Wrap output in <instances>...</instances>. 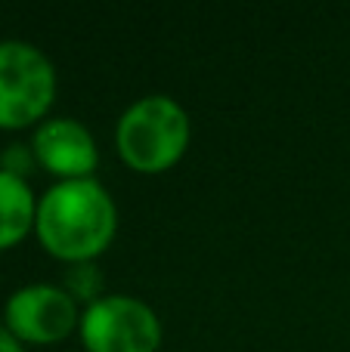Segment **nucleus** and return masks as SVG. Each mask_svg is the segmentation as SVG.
Returning a JSON list of instances; mask_svg holds the SVG:
<instances>
[{
  "instance_id": "obj_1",
  "label": "nucleus",
  "mask_w": 350,
  "mask_h": 352,
  "mask_svg": "<svg viewBox=\"0 0 350 352\" xmlns=\"http://www.w3.org/2000/svg\"><path fill=\"white\" fill-rule=\"evenodd\" d=\"M118 232V207L109 188L93 179L53 182L37 195L34 238L50 256L72 263H93L109 250Z\"/></svg>"
},
{
  "instance_id": "obj_9",
  "label": "nucleus",
  "mask_w": 350,
  "mask_h": 352,
  "mask_svg": "<svg viewBox=\"0 0 350 352\" xmlns=\"http://www.w3.org/2000/svg\"><path fill=\"white\" fill-rule=\"evenodd\" d=\"M0 170L10 176H19V179H28L34 170H41L31 142H10V146L0 152Z\"/></svg>"
},
{
  "instance_id": "obj_5",
  "label": "nucleus",
  "mask_w": 350,
  "mask_h": 352,
  "mask_svg": "<svg viewBox=\"0 0 350 352\" xmlns=\"http://www.w3.org/2000/svg\"><path fill=\"white\" fill-rule=\"evenodd\" d=\"M81 306L62 291V285H22L6 297L0 322L22 346H53L81 328Z\"/></svg>"
},
{
  "instance_id": "obj_3",
  "label": "nucleus",
  "mask_w": 350,
  "mask_h": 352,
  "mask_svg": "<svg viewBox=\"0 0 350 352\" xmlns=\"http://www.w3.org/2000/svg\"><path fill=\"white\" fill-rule=\"evenodd\" d=\"M56 65L28 41H0V130H28L50 118Z\"/></svg>"
},
{
  "instance_id": "obj_6",
  "label": "nucleus",
  "mask_w": 350,
  "mask_h": 352,
  "mask_svg": "<svg viewBox=\"0 0 350 352\" xmlns=\"http://www.w3.org/2000/svg\"><path fill=\"white\" fill-rule=\"evenodd\" d=\"M31 148H34L37 167L43 173L56 176V182L65 179H93L99 167V146L93 133L74 118H47L31 130Z\"/></svg>"
},
{
  "instance_id": "obj_2",
  "label": "nucleus",
  "mask_w": 350,
  "mask_h": 352,
  "mask_svg": "<svg viewBox=\"0 0 350 352\" xmlns=\"http://www.w3.org/2000/svg\"><path fill=\"white\" fill-rule=\"evenodd\" d=\"M192 124L174 96L149 93L130 102L115 124V152L136 173H165L186 155Z\"/></svg>"
},
{
  "instance_id": "obj_8",
  "label": "nucleus",
  "mask_w": 350,
  "mask_h": 352,
  "mask_svg": "<svg viewBox=\"0 0 350 352\" xmlns=\"http://www.w3.org/2000/svg\"><path fill=\"white\" fill-rule=\"evenodd\" d=\"M62 291H65L78 306L84 303V309L90 303H96L99 297H105L103 294V272H99L96 260L93 263H72V266L65 269V275H62Z\"/></svg>"
},
{
  "instance_id": "obj_7",
  "label": "nucleus",
  "mask_w": 350,
  "mask_h": 352,
  "mask_svg": "<svg viewBox=\"0 0 350 352\" xmlns=\"http://www.w3.org/2000/svg\"><path fill=\"white\" fill-rule=\"evenodd\" d=\"M37 195L28 179L0 170V250L22 244L34 232Z\"/></svg>"
},
{
  "instance_id": "obj_10",
  "label": "nucleus",
  "mask_w": 350,
  "mask_h": 352,
  "mask_svg": "<svg viewBox=\"0 0 350 352\" xmlns=\"http://www.w3.org/2000/svg\"><path fill=\"white\" fill-rule=\"evenodd\" d=\"M0 352H25V346L10 334V331H6L3 322H0Z\"/></svg>"
},
{
  "instance_id": "obj_4",
  "label": "nucleus",
  "mask_w": 350,
  "mask_h": 352,
  "mask_svg": "<svg viewBox=\"0 0 350 352\" xmlns=\"http://www.w3.org/2000/svg\"><path fill=\"white\" fill-rule=\"evenodd\" d=\"M78 337L87 352H158L161 322L130 294H105L81 312Z\"/></svg>"
}]
</instances>
